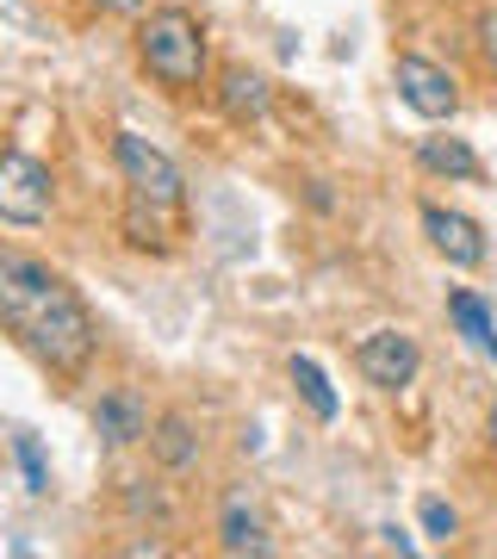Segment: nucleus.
I'll list each match as a JSON object with an SVG mask.
<instances>
[{
    "mask_svg": "<svg viewBox=\"0 0 497 559\" xmlns=\"http://www.w3.org/2000/svg\"><path fill=\"white\" fill-rule=\"evenodd\" d=\"M0 330L20 336L62 380H75L94 360V318H87L81 293L57 267H44L38 255H25L13 242H0Z\"/></svg>",
    "mask_w": 497,
    "mask_h": 559,
    "instance_id": "1",
    "label": "nucleus"
},
{
    "mask_svg": "<svg viewBox=\"0 0 497 559\" xmlns=\"http://www.w3.org/2000/svg\"><path fill=\"white\" fill-rule=\"evenodd\" d=\"M119 168L131 187V212H125V237L138 249H168V230L180 224V168L162 156L150 138L119 131Z\"/></svg>",
    "mask_w": 497,
    "mask_h": 559,
    "instance_id": "2",
    "label": "nucleus"
},
{
    "mask_svg": "<svg viewBox=\"0 0 497 559\" xmlns=\"http://www.w3.org/2000/svg\"><path fill=\"white\" fill-rule=\"evenodd\" d=\"M138 50H143V69H150L168 94H193L199 81H205V32H199V20L180 13V7H162V13L143 20Z\"/></svg>",
    "mask_w": 497,
    "mask_h": 559,
    "instance_id": "3",
    "label": "nucleus"
},
{
    "mask_svg": "<svg viewBox=\"0 0 497 559\" xmlns=\"http://www.w3.org/2000/svg\"><path fill=\"white\" fill-rule=\"evenodd\" d=\"M50 168L25 150H0V218L7 224H44L50 218Z\"/></svg>",
    "mask_w": 497,
    "mask_h": 559,
    "instance_id": "4",
    "label": "nucleus"
},
{
    "mask_svg": "<svg viewBox=\"0 0 497 559\" xmlns=\"http://www.w3.org/2000/svg\"><path fill=\"white\" fill-rule=\"evenodd\" d=\"M355 367H360V380L379 385V392H404V385L417 380V342L411 336H398V330H374V336L355 348Z\"/></svg>",
    "mask_w": 497,
    "mask_h": 559,
    "instance_id": "5",
    "label": "nucleus"
},
{
    "mask_svg": "<svg viewBox=\"0 0 497 559\" xmlns=\"http://www.w3.org/2000/svg\"><path fill=\"white\" fill-rule=\"evenodd\" d=\"M392 81H398V94H404V106H411L417 119H454V106H460L454 75L436 69L429 57H398Z\"/></svg>",
    "mask_w": 497,
    "mask_h": 559,
    "instance_id": "6",
    "label": "nucleus"
},
{
    "mask_svg": "<svg viewBox=\"0 0 497 559\" xmlns=\"http://www.w3.org/2000/svg\"><path fill=\"white\" fill-rule=\"evenodd\" d=\"M423 230H429V242H436V255L454 261V267H478V261H485V230H478L466 212L423 205Z\"/></svg>",
    "mask_w": 497,
    "mask_h": 559,
    "instance_id": "7",
    "label": "nucleus"
},
{
    "mask_svg": "<svg viewBox=\"0 0 497 559\" xmlns=\"http://www.w3.org/2000/svg\"><path fill=\"white\" fill-rule=\"evenodd\" d=\"M218 547L224 554H268V547H274V540H268V516H261V503L249 498V491H230V498H224V516H218Z\"/></svg>",
    "mask_w": 497,
    "mask_h": 559,
    "instance_id": "8",
    "label": "nucleus"
},
{
    "mask_svg": "<svg viewBox=\"0 0 497 559\" xmlns=\"http://www.w3.org/2000/svg\"><path fill=\"white\" fill-rule=\"evenodd\" d=\"M268 81L256 75V69H224V87H218V106H224V119H237V124H256L261 112H268Z\"/></svg>",
    "mask_w": 497,
    "mask_h": 559,
    "instance_id": "9",
    "label": "nucleus"
},
{
    "mask_svg": "<svg viewBox=\"0 0 497 559\" xmlns=\"http://www.w3.org/2000/svg\"><path fill=\"white\" fill-rule=\"evenodd\" d=\"M94 429L113 441V448H125V441L150 436V417H143V404L131 399V392H106V399H99V411H94Z\"/></svg>",
    "mask_w": 497,
    "mask_h": 559,
    "instance_id": "10",
    "label": "nucleus"
},
{
    "mask_svg": "<svg viewBox=\"0 0 497 559\" xmlns=\"http://www.w3.org/2000/svg\"><path fill=\"white\" fill-rule=\"evenodd\" d=\"M150 454L168 466V473H180V466H193L199 460V436H193V423L180 417V411H168V417L150 429Z\"/></svg>",
    "mask_w": 497,
    "mask_h": 559,
    "instance_id": "11",
    "label": "nucleus"
},
{
    "mask_svg": "<svg viewBox=\"0 0 497 559\" xmlns=\"http://www.w3.org/2000/svg\"><path fill=\"white\" fill-rule=\"evenodd\" d=\"M448 318L460 323V336L473 342L478 355L497 360V318L485 311V299H478V293H454V299H448Z\"/></svg>",
    "mask_w": 497,
    "mask_h": 559,
    "instance_id": "12",
    "label": "nucleus"
},
{
    "mask_svg": "<svg viewBox=\"0 0 497 559\" xmlns=\"http://www.w3.org/2000/svg\"><path fill=\"white\" fill-rule=\"evenodd\" d=\"M417 162L429 168V175H454V180H473L478 175V156L460 138H423L417 143Z\"/></svg>",
    "mask_w": 497,
    "mask_h": 559,
    "instance_id": "13",
    "label": "nucleus"
},
{
    "mask_svg": "<svg viewBox=\"0 0 497 559\" xmlns=\"http://www.w3.org/2000/svg\"><path fill=\"white\" fill-rule=\"evenodd\" d=\"M293 385L305 392V404H311V411H318L323 423L336 417V392H330V380H323V367H318V360L293 355Z\"/></svg>",
    "mask_w": 497,
    "mask_h": 559,
    "instance_id": "14",
    "label": "nucleus"
},
{
    "mask_svg": "<svg viewBox=\"0 0 497 559\" xmlns=\"http://www.w3.org/2000/svg\"><path fill=\"white\" fill-rule=\"evenodd\" d=\"M13 454H20V466H25V485H32V491H50V473H44L38 441H32V436H20V441H13Z\"/></svg>",
    "mask_w": 497,
    "mask_h": 559,
    "instance_id": "15",
    "label": "nucleus"
},
{
    "mask_svg": "<svg viewBox=\"0 0 497 559\" xmlns=\"http://www.w3.org/2000/svg\"><path fill=\"white\" fill-rule=\"evenodd\" d=\"M423 528H429V535H436V540H454L460 516H454V510H448V503H441V498H423Z\"/></svg>",
    "mask_w": 497,
    "mask_h": 559,
    "instance_id": "16",
    "label": "nucleus"
},
{
    "mask_svg": "<svg viewBox=\"0 0 497 559\" xmlns=\"http://www.w3.org/2000/svg\"><path fill=\"white\" fill-rule=\"evenodd\" d=\"M478 50H485V62L497 69V13H485V20H478Z\"/></svg>",
    "mask_w": 497,
    "mask_h": 559,
    "instance_id": "17",
    "label": "nucleus"
},
{
    "mask_svg": "<svg viewBox=\"0 0 497 559\" xmlns=\"http://www.w3.org/2000/svg\"><path fill=\"white\" fill-rule=\"evenodd\" d=\"M99 13H119V20H138V13H150V0H94Z\"/></svg>",
    "mask_w": 497,
    "mask_h": 559,
    "instance_id": "18",
    "label": "nucleus"
},
{
    "mask_svg": "<svg viewBox=\"0 0 497 559\" xmlns=\"http://www.w3.org/2000/svg\"><path fill=\"white\" fill-rule=\"evenodd\" d=\"M485 436H492V454H497V404H492V417H485Z\"/></svg>",
    "mask_w": 497,
    "mask_h": 559,
    "instance_id": "19",
    "label": "nucleus"
}]
</instances>
